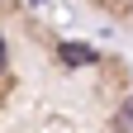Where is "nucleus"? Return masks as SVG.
I'll list each match as a JSON object with an SVG mask.
<instances>
[{
  "label": "nucleus",
  "instance_id": "nucleus-2",
  "mask_svg": "<svg viewBox=\"0 0 133 133\" xmlns=\"http://www.w3.org/2000/svg\"><path fill=\"white\" fill-rule=\"evenodd\" d=\"M119 128H124V133H133V100L124 105V119H119Z\"/></svg>",
  "mask_w": 133,
  "mask_h": 133
},
{
  "label": "nucleus",
  "instance_id": "nucleus-3",
  "mask_svg": "<svg viewBox=\"0 0 133 133\" xmlns=\"http://www.w3.org/2000/svg\"><path fill=\"white\" fill-rule=\"evenodd\" d=\"M0 66H5V38H0Z\"/></svg>",
  "mask_w": 133,
  "mask_h": 133
},
{
  "label": "nucleus",
  "instance_id": "nucleus-1",
  "mask_svg": "<svg viewBox=\"0 0 133 133\" xmlns=\"http://www.w3.org/2000/svg\"><path fill=\"white\" fill-rule=\"evenodd\" d=\"M62 62L66 66H86V62H95V52L81 48V43H62Z\"/></svg>",
  "mask_w": 133,
  "mask_h": 133
}]
</instances>
